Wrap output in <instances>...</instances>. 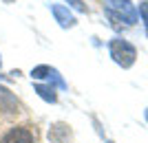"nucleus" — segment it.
Listing matches in <instances>:
<instances>
[{"label":"nucleus","mask_w":148,"mask_h":143,"mask_svg":"<svg viewBox=\"0 0 148 143\" xmlns=\"http://www.w3.org/2000/svg\"><path fill=\"white\" fill-rule=\"evenodd\" d=\"M104 11L115 24L124 22V24L130 26V24L137 22V9H135V5H133L130 0H106Z\"/></svg>","instance_id":"f257e3e1"},{"label":"nucleus","mask_w":148,"mask_h":143,"mask_svg":"<svg viewBox=\"0 0 148 143\" xmlns=\"http://www.w3.org/2000/svg\"><path fill=\"white\" fill-rule=\"evenodd\" d=\"M108 53H111L113 62L122 66V68H130L137 60V49L130 42L122 40V37H113L108 42Z\"/></svg>","instance_id":"f03ea898"},{"label":"nucleus","mask_w":148,"mask_h":143,"mask_svg":"<svg viewBox=\"0 0 148 143\" xmlns=\"http://www.w3.org/2000/svg\"><path fill=\"white\" fill-rule=\"evenodd\" d=\"M0 143H36V134L27 125H13L0 137Z\"/></svg>","instance_id":"7ed1b4c3"},{"label":"nucleus","mask_w":148,"mask_h":143,"mask_svg":"<svg viewBox=\"0 0 148 143\" xmlns=\"http://www.w3.org/2000/svg\"><path fill=\"white\" fill-rule=\"evenodd\" d=\"M49 9H51V13H53L56 22L62 26V29H73V26L77 24L75 16L71 13V9H69L66 5H49Z\"/></svg>","instance_id":"20e7f679"},{"label":"nucleus","mask_w":148,"mask_h":143,"mask_svg":"<svg viewBox=\"0 0 148 143\" xmlns=\"http://www.w3.org/2000/svg\"><path fill=\"white\" fill-rule=\"evenodd\" d=\"M36 93L40 95L44 101H49V104H56L58 101V93L51 84H36Z\"/></svg>","instance_id":"39448f33"},{"label":"nucleus","mask_w":148,"mask_h":143,"mask_svg":"<svg viewBox=\"0 0 148 143\" xmlns=\"http://www.w3.org/2000/svg\"><path fill=\"white\" fill-rule=\"evenodd\" d=\"M139 18H142L144 29H146V35H148V2H146V0L139 2Z\"/></svg>","instance_id":"423d86ee"},{"label":"nucleus","mask_w":148,"mask_h":143,"mask_svg":"<svg viewBox=\"0 0 148 143\" xmlns=\"http://www.w3.org/2000/svg\"><path fill=\"white\" fill-rule=\"evenodd\" d=\"M71 9H75V11H80V13H86V5H84V0H64Z\"/></svg>","instance_id":"0eeeda50"},{"label":"nucleus","mask_w":148,"mask_h":143,"mask_svg":"<svg viewBox=\"0 0 148 143\" xmlns=\"http://www.w3.org/2000/svg\"><path fill=\"white\" fill-rule=\"evenodd\" d=\"M2 2H7V5H11V2H16V0H2Z\"/></svg>","instance_id":"6e6552de"},{"label":"nucleus","mask_w":148,"mask_h":143,"mask_svg":"<svg viewBox=\"0 0 148 143\" xmlns=\"http://www.w3.org/2000/svg\"><path fill=\"white\" fill-rule=\"evenodd\" d=\"M146 121H148V108H146Z\"/></svg>","instance_id":"1a4fd4ad"},{"label":"nucleus","mask_w":148,"mask_h":143,"mask_svg":"<svg viewBox=\"0 0 148 143\" xmlns=\"http://www.w3.org/2000/svg\"><path fill=\"white\" fill-rule=\"evenodd\" d=\"M106 143H115V141H106Z\"/></svg>","instance_id":"9d476101"},{"label":"nucleus","mask_w":148,"mask_h":143,"mask_svg":"<svg viewBox=\"0 0 148 143\" xmlns=\"http://www.w3.org/2000/svg\"><path fill=\"white\" fill-rule=\"evenodd\" d=\"M0 64H2V62H0Z\"/></svg>","instance_id":"9b49d317"}]
</instances>
